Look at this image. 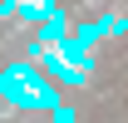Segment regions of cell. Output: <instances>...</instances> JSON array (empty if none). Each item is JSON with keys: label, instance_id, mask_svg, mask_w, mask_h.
<instances>
[{"label": "cell", "instance_id": "7a4b0ae2", "mask_svg": "<svg viewBox=\"0 0 128 123\" xmlns=\"http://www.w3.org/2000/svg\"><path fill=\"white\" fill-rule=\"evenodd\" d=\"M104 34H108V15H104V20H89V25H79V30H74V40H79L84 49H94Z\"/></svg>", "mask_w": 128, "mask_h": 123}, {"label": "cell", "instance_id": "3957f363", "mask_svg": "<svg viewBox=\"0 0 128 123\" xmlns=\"http://www.w3.org/2000/svg\"><path fill=\"white\" fill-rule=\"evenodd\" d=\"M54 123H79V113H74L69 104H54Z\"/></svg>", "mask_w": 128, "mask_h": 123}, {"label": "cell", "instance_id": "6da1fadb", "mask_svg": "<svg viewBox=\"0 0 128 123\" xmlns=\"http://www.w3.org/2000/svg\"><path fill=\"white\" fill-rule=\"evenodd\" d=\"M40 44H59V40H69V20H64V10H49L44 20H40V34H34Z\"/></svg>", "mask_w": 128, "mask_h": 123}, {"label": "cell", "instance_id": "277c9868", "mask_svg": "<svg viewBox=\"0 0 128 123\" xmlns=\"http://www.w3.org/2000/svg\"><path fill=\"white\" fill-rule=\"evenodd\" d=\"M108 34L123 40V34H128V15H108Z\"/></svg>", "mask_w": 128, "mask_h": 123}]
</instances>
